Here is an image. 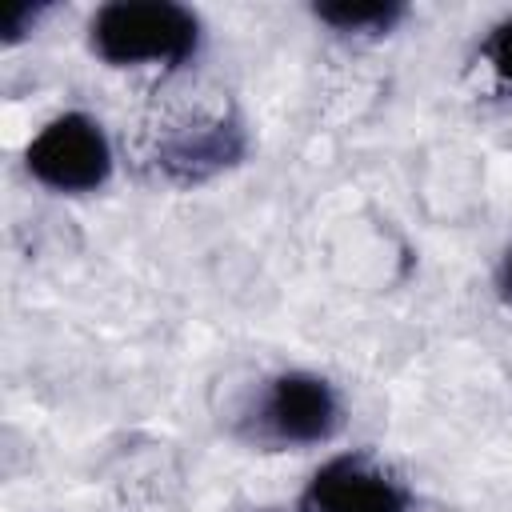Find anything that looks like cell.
Listing matches in <instances>:
<instances>
[{
  "label": "cell",
  "instance_id": "cell-1",
  "mask_svg": "<svg viewBox=\"0 0 512 512\" xmlns=\"http://www.w3.org/2000/svg\"><path fill=\"white\" fill-rule=\"evenodd\" d=\"M200 24L188 8L168 0H116L92 20V48L108 64H180L196 52Z\"/></svg>",
  "mask_w": 512,
  "mask_h": 512
},
{
  "label": "cell",
  "instance_id": "cell-2",
  "mask_svg": "<svg viewBox=\"0 0 512 512\" xmlns=\"http://www.w3.org/2000/svg\"><path fill=\"white\" fill-rule=\"evenodd\" d=\"M28 172L56 192H92L112 172V152L100 124L84 112H64L40 128L24 152Z\"/></svg>",
  "mask_w": 512,
  "mask_h": 512
},
{
  "label": "cell",
  "instance_id": "cell-3",
  "mask_svg": "<svg viewBox=\"0 0 512 512\" xmlns=\"http://www.w3.org/2000/svg\"><path fill=\"white\" fill-rule=\"evenodd\" d=\"M340 424V400L324 376L284 372L264 396V428L280 444H320Z\"/></svg>",
  "mask_w": 512,
  "mask_h": 512
},
{
  "label": "cell",
  "instance_id": "cell-4",
  "mask_svg": "<svg viewBox=\"0 0 512 512\" xmlns=\"http://www.w3.org/2000/svg\"><path fill=\"white\" fill-rule=\"evenodd\" d=\"M304 508L308 512H408V500L368 460L340 456L312 476L304 492Z\"/></svg>",
  "mask_w": 512,
  "mask_h": 512
},
{
  "label": "cell",
  "instance_id": "cell-5",
  "mask_svg": "<svg viewBox=\"0 0 512 512\" xmlns=\"http://www.w3.org/2000/svg\"><path fill=\"white\" fill-rule=\"evenodd\" d=\"M404 16L400 4L392 0H368V4H316V20L332 24L336 32H388Z\"/></svg>",
  "mask_w": 512,
  "mask_h": 512
},
{
  "label": "cell",
  "instance_id": "cell-6",
  "mask_svg": "<svg viewBox=\"0 0 512 512\" xmlns=\"http://www.w3.org/2000/svg\"><path fill=\"white\" fill-rule=\"evenodd\" d=\"M484 56H488L492 68L512 84V16L492 28V36H488V44H484Z\"/></svg>",
  "mask_w": 512,
  "mask_h": 512
},
{
  "label": "cell",
  "instance_id": "cell-7",
  "mask_svg": "<svg viewBox=\"0 0 512 512\" xmlns=\"http://www.w3.org/2000/svg\"><path fill=\"white\" fill-rule=\"evenodd\" d=\"M500 288H504V296H508V304H512V248H508L504 268H500Z\"/></svg>",
  "mask_w": 512,
  "mask_h": 512
}]
</instances>
